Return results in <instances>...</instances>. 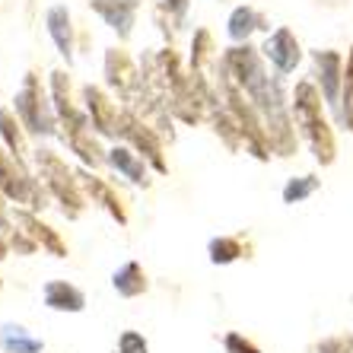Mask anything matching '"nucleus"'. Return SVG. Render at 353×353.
I'll list each match as a JSON object with an SVG mask.
<instances>
[{
	"label": "nucleus",
	"mask_w": 353,
	"mask_h": 353,
	"mask_svg": "<svg viewBox=\"0 0 353 353\" xmlns=\"http://www.w3.org/2000/svg\"><path fill=\"white\" fill-rule=\"evenodd\" d=\"M35 159H39L41 179H45L48 191L58 197L64 207H70V216H77L83 210V194H80V188H77V179L70 175L67 163L58 157V153H51V150H39Z\"/></svg>",
	"instance_id": "nucleus-2"
},
{
	"label": "nucleus",
	"mask_w": 353,
	"mask_h": 353,
	"mask_svg": "<svg viewBox=\"0 0 353 353\" xmlns=\"http://www.w3.org/2000/svg\"><path fill=\"white\" fill-rule=\"evenodd\" d=\"M45 23H48V32H51V39H54V45H58V51L70 61L74 58V26H70L67 7H51Z\"/></svg>",
	"instance_id": "nucleus-12"
},
{
	"label": "nucleus",
	"mask_w": 353,
	"mask_h": 353,
	"mask_svg": "<svg viewBox=\"0 0 353 353\" xmlns=\"http://www.w3.org/2000/svg\"><path fill=\"white\" fill-rule=\"evenodd\" d=\"M115 290L121 296H137L147 290V280H143V271H140V264H124L121 271L115 274Z\"/></svg>",
	"instance_id": "nucleus-18"
},
{
	"label": "nucleus",
	"mask_w": 353,
	"mask_h": 353,
	"mask_svg": "<svg viewBox=\"0 0 353 353\" xmlns=\"http://www.w3.org/2000/svg\"><path fill=\"white\" fill-rule=\"evenodd\" d=\"M118 347H121V353H147V341L140 334H134V331H124Z\"/></svg>",
	"instance_id": "nucleus-26"
},
{
	"label": "nucleus",
	"mask_w": 353,
	"mask_h": 353,
	"mask_svg": "<svg viewBox=\"0 0 353 353\" xmlns=\"http://www.w3.org/2000/svg\"><path fill=\"white\" fill-rule=\"evenodd\" d=\"M226 350H232V353H261L258 347H252L248 341H242L239 334H226Z\"/></svg>",
	"instance_id": "nucleus-27"
},
{
	"label": "nucleus",
	"mask_w": 353,
	"mask_h": 353,
	"mask_svg": "<svg viewBox=\"0 0 353 353\" xmlns=\"http://www.w3.org/2000/svg\"><path fill=\"white\" fill-rule=\"evenodd\" d=\"M163 3H165V7H169V10H172V13H175V19H181V17H185V7H188V0H163Z\"/></svg>",
	"instance_id": "nucleus-29"
},
{
	"label": "nucleus",
	"mask_w": 353,
	"mask_h": 353,
	"mask_svg": "<svg viewBox=\"0 0 353 353\" xmlns=\"http://www.w3.org/2000/svg\"><path fill=\"white\" fill-rule=\"evenodd\" d=\"M83 181H86V188L92 191V197H99V201H102V204L108 207V210H112V216H115L118 223H124L128 220V216H124V210H121V204H118V194L112 188H108L105 181L102 179H92V175H80Z\"/></svg>",
	"instance_id": "nucleus-19"
},
{
	"label": "nucleus",
	"mask_w": 353,
	"mask_h": 353,
	"mask_svg": "<svg viewBox=\"0 0 353 353\" xmlns=\"http://www.w3.org/2000/svg\"><path fill=\"white\" fill-rule=\"evenodd\" d=\"M17 223L23 226L29 236L35 239V242H41V248H48L51 255H67V248H64V242L58 239V232H51L45 223L39 220V216H32V214H26V210H17Z\"/></svg>",
	"instance_id": "nucleus-14"
},
{
	"label": "nucleus",
	"mask_w": 353,
	"mask_h": 353,
	"mask_svg": "<svg viewBox=\"0 0 353 353\" xmlns=\"http://www.w3.org/2000/svg\"><path fill=\"white\" fill-rule=\"evenodd\" d=\"M264 54L271 58V64L277 67L280 74H290V70H296V64H299V58H303L299 41H296V35L290 32L287 26H280L274 35H268V41H264Z\"/></svg>",
	"instance_id": "nucleus-6"
},
{
	"label": "nucleus",
	"mask_w": 353,
	"mask_h": 353,
	"mask_svg": "<svg viewBox=\"0 0 353 353\" xmlns=\"http://www.w3.org/2000/svg\"><path fill=\"white\" fill-rule=\"evenodd\" d=\"M0 137L7 140L10 153H17V157H23L26 153V140H23V134H19V124H17V118L10 115L7 108H0Z\"/></svg>",
	"instance_id": "nucleus-21"
},
{
	"label": "nucleus",
	"mask_w": 353,
	"mask_h": 353,
	"mask_svg": "<svg viewBox=\"0 0 353 353\" xmlns=\"http://www.w3.org/2000/svg\"><path fill=\"white\" fill-rule=\"evenodd\" d=\"M344 347L350 350L353 341H347V337H341V341H328V344H321V353H344Z\"/></svg>",
	"instance_id": "nucleus-28"
},
{
	"label": "nucleus",
	"mask_w": 353,
	"mask_h": 353,
	"mask_svg": "<svg viewBox=\"0 0 353 353\" xmlns=\"http://www.w3.org/2000/svg\"><path fill=\"white\" fill-rule=\"evenodd\" d=\"M0 350L3 353H39L41 341L26 334L19 325H0Z\"/></svg>",
	"instance_id": "nucleus-15"
},
{
	"label": "nucleus",
	"mask_w": 353,
	"mask_h": 353,
	"mask_svg": "<svg viewBox=\"0 0 353 353\" xmlns=\"http://www.w3.org/2000/svg\"><path fill=\"white\" fill-rule=\"evenodd\" d=\"M108 163L115 165L118 172H124V179H131L134 185H147V169H143V163L134 157L131 150L115 147L112 153H108Z\"/></svg>",
	"instance_id": "nucleus-17"
},
{
	"label": "nucleus",
	"mask_w": 353,
	"mask_h": 353,
	"mask_svg": "<svg viewBox=\"0 0 353 353\" xmlns=\"http://www.w3.org/2000/svg\"><path fill=\"white\" fill-rule=\"evenodd\" d=\"M315 67H319L321 92L331 105H341V92H344V61L337 51H315Z\"/></svg>",
	"instance_id": "nucleus-7"
},
{
	"label": "nucleus",
	"mask_w": 353,
	"mask_h": 353,
	"mask_svg": "<svg viewBox=\"0 0 353 353\" xmlns=\"http://www.w3.org/2000/svg\"><path fill=\"white\" fill-rule=\"evenodd\" d=\"M105 77L124 99H131L134 92H140V74L134 70V61L128 58V51H118V48L108 51L105 54Z\"/></svg>",
	"instance_id": "nucleus-8"
},
{
	"label": "nucleus",
	"mask_w": 353,
	"mask_h": 353,
	"mask_svg": "<svg viewBox=\"0 0 353 353\" xmlns=\"http://www.w3.org/2000/svg\"><path fill=\"white\" fill-rule=\"evenodd\" d=\"M83 99H86V108L92 115V128L99 134H115L118 131V112L112 105V99L99 86H83Z\"/></svg>",
	"instance_id": "nucleus-10"
},
{
	"label": "nucleus",
	"mask_w": 353,
	"mask_h": 353,
	"mask_svg": "<svg viewBox=\"0 0 353 353\" xmlns=\"http://www.w3.org/2000/svg\"><path fill=\"white\" fill-rule=\"evenodd\" d=\"M341 102H344V108H341V118H344V124L353 131V48H350V58H347L344 92H341Z\"/></svg>",
	"instance_id": "nucleus-24"
},
{
	"label": "nucleus",
	"mask_w": 353,
	"mask_h": 353,
	"mask_svg": "<svg viewBox=\"0 0 353 353\" xmlns=\"http://www.w3.org/2000/svg\"><path fill=\"white\" fill-rule=\"evenodd\" d=\"M70 137V147H74V153H80L83 157V163H90V165H99L102 163V150H99V143L90 137V131L86 128H80V131H74V134H67Z\"/></svg>",
	"instance_id": "nucleus-20"
},
{
	"label": "nucleus",
	"mask_w": 353,
	"mask_h": 353,
	"mask_svg": "<svg viewBox=\"0 0 353 353\" xmlns=\"http://www.w3.org/2000/svg\"><path fill=\"white\" fill-rule=\"evenodd\" d=\"M255 29H271V26H268V19L264 17H258L252 7H239L236 13L230 17V35L236 41H245Z\"/></svg>",
	"instance_id": "nucleus-16"
},
{
	"label": "nucleus",
	"mask_w": 353,
	"mask_h": 353,
	"mask_svg": "<svg viewBox=\"0 0 353 353\" xmlns=\"http://www.w3.org/2000/svg\"><path fill=\"white\" fill-rule=\"evenodd\" d=\"M210 58H214V39H210L207 29H197L194 45H191V64H194V70H201Z\"/></svg>",
	"instance_id": "nucleus-22"
},
{
	"label": "nucleus",
	"mask_w": 353,
	"mask_h": 353,
	"mask_svg": "<svg viewBox=\"0 0 353 353\" xmlns=\"http://www.w3.org/2000/svg\"><path fill=\"white\" fill-rule=\"evenodd\" d=\"M51 90H54V105H58L61 121L67 124V134L86 128V118H83L74 108V102H70V80H67V74L54 70V74H51Z\"/></svg>",
	"instance_id": "nucleus-11"
},
{
	"label": "nucleus",
	"mask_w": 353,
	"mask_h": 353,
	"mask_svg": "<svg viewBox=\"0 0 353 353\" xmlns=\"http://www.w3.org/2000/svg\"><path fill=\"white\" fill-rule=\"evenodd\" d=\"M239 255H242V245H239L236 239H214V242H210V258H214L216 264H230V261H236Z\"/></svg>",
	"instance_id": "nucleus-25"
},
{
	"label": "nucleus",
	"mask_w": 353,
	"mask_h": 353,
	"mask_svg": "<svg viewBox=\"0 0 353 353\" xmlns=\"http://www.w3.org/2000/svg\"><path fill=\"white\" fill-rule=\"evenodd\" d=\"M0 191L19 204H32V207H45V197H41L39 185L29 172H26V165L19 163V157H10L0 150Z\"/></svg>",
	"instance_id": "nucleus-3"
},
{
	"label": "nucleus",
	"mask_w": 353,
	"mask_h": 353,
	"mask_svg": "<svg viewBox=\"0 0 353 353\" xmlns=\"http://www.w3.org/2000/svg\"><path fill=\"white\" fill-rule=\"evenodd\" d=\"M3 255H7V248H3V242H0V258H3Z\"/></svg>",
	"instance_id": "nucleus-31"
},
{
	"label": "nucleus",
	"mask_w": 353,
	"mask_h": 353,
	"mask_svg": "<svg viewBox=\"0 0 353 353\" xmlns=\"http://www.w3.org/2000/svg\"><path fill=\"white\" fill-rule=\"evenodd\" d=\"M0 230H7V214H3V204H0Z\"/></svg>",
	"instance_id": "nucleus-30"
},
{
	"label": "nucleus",
	"mask_w": 353,
	"mask_h": 353,
	"mask_svg": "<svg viewBox=\"0 0 353 353\" xmlns=\"http://www.w3.org/2000/svg\"><path fill=\"white\" fill-rule=\"evenodd\" d=\"M315 188H319V179H315V175L293 179L287 188H283V201H287V204H299V201H303V197H309Z\"/></svg>",
	"instance_id": "nucleus-23"
},
{
	"label": "nucleus",
	"mask_w": 353,
	"mask_h": 353,
	"mask_svg": "<svg viewBox=\"0 0 353 353\" xmlns=\"http://www.w3.org/2000/svg\"><path fill=\"white\" fill-rule=\"evenodd\" d=\"M118 131L124 134V137L131 140L134 147L143 153V157L150 159V163L157 165L159 172H165V163H163V147H159V140H157V134L150 131L147 124L140 121V118H134L131 112H121L118 115Z\"/></svg>",
	"instance_id": "nucleus-5"
},
{
	"label": "nucleus",
	"mask_w": 353,
	"mask_h": 353,
	"mask_svg": "<svg viewBox=\"0 0 353 353\" xmlns=\"http://www.w3.org/2000/svg\"><path fill=\"white\" fill-rule=\"evenodd\" d=\"M92 10L115 29L121 39H128L137 17V0H92Z\"/></svg>",
	"instance_id": "nucleus-9"
},
{
	"label": "nucleus",
	"mask_w": 353,
	"mask_h": 353,
	"mask_svg": "<svg viewBox=\"0 0 353 353\" xmlns=\"http://www.w3.org/2000/svg\"><path fill=\"white\" fill-rule=\"evenodd\" d=\"M293 112H296V124L303 128L309 147H312L315 159L321 165H328L334 159V137H331V128L321 115V96L309 80H299L293 90Z\"/></svg>",
	"instance_id": "nucleus-1"
},
{
	"label": "nucleus",
	"mask_w": 353,
	"mask_h": 353,
	"mask_svg": "<svg viewBox=\"0 0 353 353\" xmlns=\"http://www.w3.org/2000/svg\"><path fill=\"white\" fill-rule=\"evenodd\" d=\"M17 112L32 134H54V118H51L48 105H45V96H41V86L35 74L26 77L23 90L17 92Z\"/></svg>",
	"instance_id": "nucleus-4"
},
{
	"label": "nucleus",
	"mask_w": 353,
	"mask_h": 353,
	"mask_svg": "<svg viewBox=\"0 0 353 353\" xmlns=\"http://www.w3.org/2000/svg\"><path fill=\"white\" fill-rule=\"evenodd\" d=\"M45 305L61 309V312H80L83 305H86V299H83L80 290L64 283V280H51L48 287H45Z\"/></svg>",
	"instance_id": "nucleus-13"
}]
</instances>
